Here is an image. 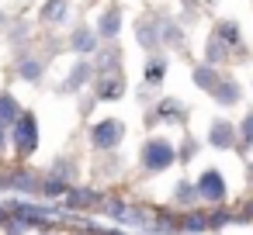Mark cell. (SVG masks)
Here are the masks:
<instances>
[{
	"label": "cell",
	"mask_w": 253,
	"mask_h": 235,
	"mask_svg": "<svg viewBox=\"0 0 253 235\" xmlns=\"http://www.w3.org/2000/svg\"><path fill=\"white\" fill-rule=\"evenodd\" d=\"M160 111H163V118H180V104H173V101H167Z\"/></svg>",
	"instance_id": "15"
},
{
	"label": "cell",
	"mask_w": 253,
	"mask_h": 235,
	"mask_svg": "<svg viewBox=\"0 0 253 235\" xmlns=\"http://www.w3.org/2000/svg\"><path fill=\"white\" fill-rule=\"evenodd\" d=\"M18 121V104L14 97H0V125H14Z\"/></svg>",
	"instance_id": "6"
},
{
	"label": "cell",
	"mask_w": 253,
	"mask_h": 235,
	"mask_svg": "<svg viewBox=\"0 0 253 235\" xmlns=\"http://www.w3.org/2000/svg\"><path fill=\"white\" fill-rule=\"evenodd\" d=\"M243 135H246V142H253V114L246 118V125H243Z\"/></svg>",
	"instance_id": "19"
},
{
	"label": "cell",
	"mask_w": 253,
	"mask_h": 235,
	"mask_svg": "<svg viewBox=\"0 0 253 235\" xmlns=\"http://www.w3.org/2000/svg\"><path fill=\"white\" fill-rule=\"evenodd\" d=\"M198 194L208 197V201H222V197H225V183H222V176H218L215 169L201 173V180H198Z\"/></svg>",
	"instance_id": "3"
},
{
	"label": "cell",
	"mask_w": 253,
	"mask_h": 235,
	"mask_svg": "<svg viewBox=\"0 0 253 235\" xmlns=\"http://www.w3.org/2000/svg\"><path fill=\"white\" fill-rule=\"evenodd\" d=\"M160 73H163V63H153V66H149V73H146V76H149V80H160Z\"/></svg>",
	"instance_id": "18"
},
{
	"label": "cell",
	"mask_w": 253,
	"mask_h": 235,
	"mask_svg": "<svg viewBox=\"0 0 253 235\" xmlns=\"http://www.w3.org/2000/svg\"><path fill=\"white\" fill-rule=\"evenodd\" d=\"M211 142H215L218 149L232 145V125H229V121H215V125H211Z\"/></svg>",
	"instance_id": "5"
},
{
	"label": "cell",
	"mask_w": 253,
	"mask_h": 235,
	"mask_svg": "<svg viewBox=\"0 0 253 235\" xmlns=\"http://www.w3.org/2000/svg\"><path fill=\"white\" fill-rule=\"evenodd\" d=\"M194 80H198L201 87H208V90H211V83H215V73H211V69H198V73H194Z\"/></svg>",
	"instance_id": "11"
},
{
	"label": "cell",
	"mask_w": 253,
	"mask_h": 235,
	"mask_svg": "<svg viewBox=\"0 0 253 235\" xmlns=\"http://www.w3.org/2000/svg\"><path fill=\"white\" fill-rule=\"evenodd\" d=\"M63 14H66V4H63V0H52V7L45 11V18H49V21H59Z\"/></svg>",
	"instance_id": "10"
},
{
	"label": "cell",
	"mask_w": 253,
	"mask_h": 235,
	"mask_svg": "<svg viewBox=\"0 0 253 235\" xmlns=\"http://www.w3.org/2000/svg\"><path fill=\"white\" fill-rule=\"evenodd\" d=\"M35 138H39L35 118H18V121H14V142H18V149L28 152V149L35 145Z\"/></svg>",
	"instance_id": "2"
},
{
	"label": "cell",
	"mask_w": 253,
	"mask_h": 235,
	"mask_svg": "<svg viewBox=\"0 0 253 235\" xmlns=\"http://www.w3.org/2000/svg\"><path fill=\"white\" fill-rule=\"evenodd\" d=\"M94 197H97V194H90V190H77V194H73V204H90Z\"/></svg>",
	"instance_id": "16"
},
{
	"label": "cell",
	"mask_w": 253,
	"mask_h": 235,
	"mask_svg": "<svg viewBox=\"0 0 253 235\" xmlns=\"http://www.w3.org/2000/svg\"><path fill=\"white\" fill-rule=\"evenodd\" d=\"M222 90H215V97L222 101V104H232V101H239V90L232 87V83H218Z\"/></svg>",
	"instance_id": "9"
},
{
	"label": "cell",
	"mask_w": 253,
	"mask_h": 235,
	"mask_svg": "<svg viewBox=\"0 0 253 235\" xmlns=\"http://www.w3.org/2000/svg\"><path fill=\"white\" fill-rule=\"evenodd\" d=\"M218 35H222L225 42H236V38H239V28H236V25H222V28H218Z\"/></svg>",
	"instance_id": "13"
},
{
	"label": "cell",
	"mask_w": 253,
	"mask_h": 235,
	"mask_svg": "<svg viewBox=\"0 0 253 235\" xmlns=\"http://www.w3.org/2000/svg\"><path fill=\"white\" fill-rule=\"evenodd\" d=\"M142 163H146V169H167V166L173 163V149H170L163 138H153V142H146V149H142Z\"/></svg>",
	"instance_id": "1"
},
{
	"label": "cell",
	"mask_w": 253,
	"mask_h": 235,
	"mask_svg": "<svg viewBox=\"0 0 253 235\" xmlns=\"http://www.w3.org/2000/svg\"><path fill=\"white\" fill-rule=\"evenodd\" d=\"M118 138H122V125H118V121H101V125L94 128V145H97V149H111Z\"/></svg>",
	"instance_id": "4"
},
{
	"label": "cell",
	"mask_w": 253,
	"mask_h": 235,
	"mask_svg": "<svg viewBox=\"0 0 253 235\" xmlns=\"http://www.w3.org/2000/svg\"><path fill=\"white\" fill-rule=\"evenodd\" d=\"M0 142H4V135H0Z\"/></svg>",
	"instance_id": "20"
},
{
	"label": "cell",
	"mask_w": 253,
	"mask_h": 235,
	"mask_svg": "<svg viewBox=\"0 0 253 235\" xmlns=\"http://www.w3.org/2000/svg\"><path fill=\"white\" fill-rule=\"evenodd\" d=\"M187 228H191V232H201V228H208V218H205V214H191V218H187Z\"/></svg>",
	"instance_id": "12"
},
{
	"label": "cell",
	"mask_w": 253,
	"mask_h": 235,
	"mask_svg": "<svg viewBox=\"0 0 253 235\" xmlns=\"http://www.w3.org/2000/svg\"><path fill=\"white\" fill-rule=\"evenodd\" d=\"M21 73H25L28 80H35V76L42 73V63H25V66H21Z\"/></svg>",
	"instance_id": "14"
},
{
	"label": "cell",
	"mask_w": 253,
	"mask_h": 235,
	"mask_svg": "<svg viewBox=\"0 0 253 235\" xmlns=\"http://www.w3.org/2000/svg\"><path fill=\"white\" fill-rule=\"evenodd\" d=\"M122 94V83H104V97H118Z\"/></svg>",
	"instance_id": "17"
},
{
	"label": "cell",
	"mask_w": 253,
	"mask_h": 235,
	"mask_svg": "<svg viewBox=\"0 0 253 235\" xmlns=\"http://www.w3.org/2000/svg\"><path fill=\"white\" fill-rule=\"evenodd\" d=\"M118 25H122V14H118V11H108V14L101 18V35H104V38H115V35H118Z\"/></svg>",
	"instance_id": "7"
},
{
	"label": "cell",
	"mask_w": 253,
	"mask_h": 235,
	"mask_svg": "<svg viewBox=\"0 0 253 235\" xmlns=\"http://www.w3.org/2000/svg\"><path fill=\"white\" fill-rule=\"evenodd\" d=\"M73 45H77V52H94V35L77 32V35H73Z\"/></svg>",
	"instance_id": "8"
}]
</instances>
